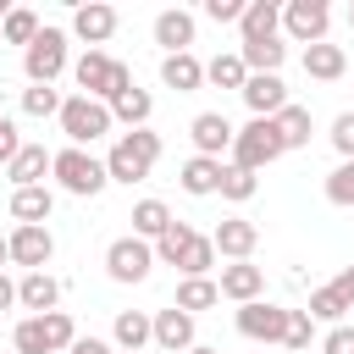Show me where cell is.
<instances>
[{
  "label": "cell",
  "mask_w": 354,
  "mask_h": 354,
  "mask_svg": "<svg viewBox=\"0 0 354 354\" xmlns=\"http://www.w3.org/2000/svg\"><path fill=\"white\" fill-rule=\"evenodd\" d=\"M138 354H144V348H138Z\"/></svg>",
  "instance_id": "52"
},
{
  "label": "cell",
  "mask_w": 354,
  "mask_h": 354,
  "mask_svg": "<svg viewBox=\"0 0 354 354\" xmlns=\"http://www.w3.org/2000/svg\"><path fill=\"white\" fill-rule=\"evenodd\" d=\"M111 105H100V100H88V94H72L66 105H61V133L72 138V149H88L94 138H105L111 133Z\"/></svg>",
  "instance_id": "6"
},
{
  "label": "cell",
  "mask_w": 354,
  "mask_h": 354,
  "mask_svg": "<svg viewBox=\"0 0 354 354\" xmlns=\"http://www.w3.org/2000/svg\"><path fill=\"white\" fill-rule=\"evenodd\" d=\"M243 6L249 0H205V17L210 22H243Z\"/></svg>",
  "instance_id": "42"
},
{
  "label": "cell",
  "mask_w": 354,
  "mask_h": 354,
  "mask_svg": "<svg viewBox=\"0 0 354 354\" xmlns=\"http://www.w3.org/2000/svg\"><path fill=\"white\" fill-rule=\"evenodd\" d=\"M149 111H155V100H149L144 88H127L122 100H111V116H116L127 133H133V127H144V122H149Z\"/></svg>",
  "instance_id": "31"
},
{
  "label": "cell",
  "mask_w": 354,
  "mask_h": 354,
  "mask_svg": "<svg viewBox=\"0 0 354 354\" xmlns=\"http://www.w3.org/2000/svg\"><path fill=\"white\" fill-rule=\"evenodd\" d=\"M332 144H337L343 160H354V111H343V116L332 122Z\"/></svg>",
  "instance_id": "41"
},
{
  "label": "cell",
  "mask_w": 354,
  "mask_h": 354,
  "mask_svg": "<svg viewBox=\"0 0 354 354\" xmlns=\"http://www.w3.org/2000/svg\"><path fill=\"white\" fill-rule=\"evenodd\" d=\"M72 77H77V88H83L88 100H100V105H111V100H122L127 88H138L133 72H127L116 55H105V50H83L77 66H72Z\"/></svg>",
  "instance_id": "2"
},
{
  "label": "cell",
  "mask_w": 354,
  "mask_h": 354,
  "mask_svg": "<svg viewBox=\"0 0 354 354\" xmlns=\"http://www.w3.org/2000/svg\"><path fill=\"white\" fill-rule=\"evenodd\" d=\"M171 221H177V216L166 210V199H138V205H133V238H144V243L160 238Z\"/></svg>",
  "instance_id": "27"
},
{
  "label": "cell",
  "mask_w": 354,
  "mask_h": 354,
  "mask_svg": "<svg viewBox=\"0 0 354 354\" xmlns=\"http://www.w3.org/2000/svg\"><path fill=\"white\" fill-rule=\"evenodd\" d=\"M304 72H310V77H321V83H337V77L348 72L343 44H310V50H304Z\"/></svg>",
  "instance_id": "26"
},
{
  "label": "cell",
  "mask_w": 354,
  "mask_h": 354,
  "mask_svg": "<svg viewBox=\"0 0 354 354\" xmlns=\"http://www.w3.org/2000/svg\"><path fill=\"white\" fill-rule=\"evenodd\" d=\"M210 266H216V243H210L205 232H194L188 249L177 254V271H183V277H210Z\"/></svg>",
  "instance_id": "33"
},
{
  "label": "cell",
  "mask_w": 354,
  "mask_h": 354,
  "mask_svg": "<svg viewBox=\"0 0 354 354\" xmlns=\"http://www.w3.org/2000/svg\"><path fill=\"white\" fill-rule=\"evenodd\" d=\"M6 260H11V243H6V238H0V266H6Z\"/></svg>",
  "instance_id": "48"
},
{
  "label": "cell",
  "mask_w": 354,
  "mask_h": 354,
  "mask_svg": "<svg viewBox=\"0 0 354 354\" xmlns=\"http://www.w3.org/2000/svg\"><path fill=\"white\" fill-rule=\"evenodd\" d=\"M17 155H22V138H17V122H6V116H0V160L11 166Z\"/></svg>",
  "instance_id": "43"
},
{
  "label": "cell",
  "mask_w": 354,
  "mask_h": 354,
  "mask_svg": "<svg viewBox=\"0 0 354 354\" xmlns=\"http://www.w3.org/2000/svg\"><path fill=\"white\" fill-rule=\"evenodd\" d=\"M277 28H282V6H277V0H249V6H243V22H238L243 44L277 39Z\"/></svg>",
  "instance_id": "18"
},
{
  "label": "cell",
  "mask_w": 354,
  "mask_h": 354,
  "mask_svg": "<svg viewBox=\"0 0 354 354\" xmlns=\"http://www.w3.org/2000/svg\"><path fill=\"white\" fill-rule=\"evenodd\" d=\"M221 166H227V160H210V155H188V160H183V171H177L183 194H194V199H205V194H221Z\"/></svg>",
  "instance_id": "17"
},
{
  "label": "cell",
  "mask_w": 354,
  "mask_h": 354,
  "mask_svg": "<svg viewBox=\"0 0 354 354\" xmlns=\"http://www.w3.org/2000/svg\"><path fill=\"white\" fill-rule=\"evenodd\" d=\"M271 122H277V133H282V144H288V149H304V144H310V133H315V122H310V111H304V105H288V111H282V116H271Z\"/></svg>",
  "instance_id": "32"
},
{
  "label": "cell",
  "mask_w": 354,
  "mask_h": 354,
  "mask_svg": "<svg viewBox=\"0 0 354 354\" xmlns=\"http://www.w3.org/2000/svg\"><path fill=\"white\" fill-rule=\"evenodd\" d=\"M337 288H343V299L354 304V266H343V271H337Z\"/></svg>",
  "instance_id": "47"
},
{
  "label": "cell",
  "mask_w": 354,
  "mask_h": 354,
  "mask_svg": "<svg viewBox=\"0 0 354 354\" xmlns=\"http://www.w3.org/2000/svg\"><path fill=\"white\" fill-rule=\"evenodd\" d=\"M155 343L166 348V354H188L194 348V315L188 310H155Z\"/></svg>",
  "instance_id": "16"
},
{
  "label": "cell",
  "mask_w": 354,
  "mask_h": 354,
  "mask_svg": "<svg viewBox=\"0 0 354 354\" xmlns=\"http://www.w3.org/2000/svg\"><path fill=\"white\" fill-rule=\"evenodd\" d=\"M326 199H332V205H354V160H343V166L326 177Z\"/></svg>",
  "instance_id": "39"
},
{
  "label": "cell",
  "mask_w": 354,
  "mask_h": 354,
  "mask_svg": "<svg viewBox=\"0 0 354 354\" xmlns=\"http://www.w3.org/2000/svg\"><path fill=\"white\" fill-rule=\"evenodd\" d=\"M61 94H55V83H33V88H22V116H61Z\"/></svg>",
  "instance_id": "36"
},
{
  "label": "cell",
  "mask_w": 354,
  "mask_h": 354,
  "mask_svg": "<svg viewBox=\"0 0 354 354\" xmlns=\"http://www.w3.org/2000/svg\"><path fill=\"white\" fill-rule=\"evenodd\" d=\"M11 304H17V282L0 271V310H11Z\"/></svg>",
  "instance_id": "46"
},
{
  "label": "cell",
  "mask_w": 354,
  "mask_h": 354,
  "mask_svg": "<svg viewBox=\"0 0 354 354\" xmlns=\"http://www.w3.org/2000/svg\"><path fill=\"white\" fill-rule=\"evenodd\" d=\"M6 243H11V260H17V266H28V271H44V266H50V254H55L50 227H17Z\"/></svg>",
  "instance_id": "13"
},
{
  "label": "cell",
  "mask_w": 354,
  "mask_h": 354,
  "mask_svg": "<svg viewBox=\"0 0 354 354\" xmlns=\"http://www.w3.org/2000/svg\"><path fill=\"white\" fill-rule=\"evenodd\" d=\"M243 105H249L254 116H282L293 100H288V83H282L277 72H249V83H243Z\"/></svg>",
  "instance_id": "11"
},
{
  "label": "cell",
  "mask_w": 354,
  "mask_h": 354,
  "mask_svg": "<svg viewBox=\"0 0 354 354\" xmlns=\"http://www.w3.org/2000/svg\"><path fill=\"white\" fill-rule=\"evenodd\" d=\"M188 354H216V348H199V343H194V348H188Z\"/></svg>",
  "instance_id": "50"
},
{
  "label": "cell",
  "mask_w": 354,
  "mask_h": 354,
  "mask_svg": "<svg viewBox=\"0 0 354 354\" xmlns=\"http://www.w3.org/2000/svg\"><path fill=\"white\" fill-rule=\"evenodd\" d=\"M22 72H28V83H55V77L66 72V33H61V28H44V33L22 50Z\"/></svg>",
  "instance_id": "8"
},
{
  "label": "cell",
  "mask_w": 354,
  "mask_h": 354,
  "mask_svg": "<svg viewBox=\"0 0 354 354\" xmlns=\"http://www.w3.org/2000/svg\"><path fill=\"white\" fill-rule=\"evenodd\" d=\"M310 337H315V321H310V310H293V315H288V337H282V343L299 354V348H310Z\"/></svg>",
  "instance_id": "40"
},
{
  "label": "cell",
  "mask_w": 354,
  "mask_h": 354,
  "mask_svg": "<svg viewBox=\"0 0 354 354\" xmlns=\"http://www.w3.org/2000/svg\"><path fill=\"white\" fill-rule=\"evenodd\" d=\"M288 315H293V310L254 299V304H238V310H232V326H238L249 343H282V337H288Z\"/></svg>",
  "instance_id": "9"
},
{
  "label": "cell",
  "mask_w": 354,
  "mask_h": 354,
  "mask_svg": "<svg viewBox=\"0 0 354 354\" xmlns=\"http://www.w3.org/2000/svg\"><path fill=\"white\" fill-rule=\"evenodd\" d=\"M238 55H243V66H249V72H277V66H282V55H288V44H282V39H260V44H243Z\"/></svg>",
  "instance_id": "35"
},
{
  "label": "cell",
  "mask_w": 354,
  "mask_h": 354,
  "mask_svg": "<svg viewBox=\"0 0 354 354\" xmlns=\"http://www.w3.org/2000/svg\"><path fill=\"white\" fill-rule=\"evenodd\" d=\"M50 210H55V194H50L44 183H39V188H11V216H17V227H44Z\"/></svg>",
  "instance_id": "21"
},
{
  "label": "cell",
  "mask_w": 354,
  "mask_h": 354,
  "mask_svg": "<svg viewBox=\"0 0 354 354\" xmlns=\"http://www.w3.org/2000/svg\"><path fill=\"white\" fill-rule=\"evenodd\" d=\"M149 266H155V249L144 243V238H116L111 249H105V271H111V282H144L149 277Z\"/></svg>",
  "instance_id": "10"
},
{
  "label": "cell",
  "mask_w": 354,
  "mask_h": 354,
  "mask_svg": "<svg viewBox=\"0 0 354 354\" xmlns=\"http://www.w3.org/2000/svg\"><path fill=\"white\" fill-rule=\"evenodd\" d=\"M55 183L66 188V194H77V199H94V194H105V183H111V171H105V160H94L88 149H55Z\"/></svg>",
  "instance_id": "5"
},
{
  "label": "cell",
  "mask_w": 354,
  "mask_h": 354,
  "mask_svg": "<svg viewBox=\"0 0 354 354\" xmlns=\"http://www.w3.org/2000/svg\"><path fill=\"white\" fill-rule=\"evenodd\" d=\"M66 354H116V348H111L105 337H77V343H72Z\"/></svg>",
  "instance_id": "45"
},
{
  "label": "cell",
  "mask_w": 354,
  "mask_h": 354,
  "mask_svg": "<svg viewBox=\"0 0 354 354\" xmlns=\"http://www.w3.org/2000/svg\"><path fill=\"white\" fill-rule=\"evenodd\" d=\"M155 160H160V133H149V127H133V133H122L116 144H111V155H105V171H111V183H144L149 171H155Z\"/></svg>",
  "instance_id": "1"
},
{
  "label": "cell",
  "mask_w": 354,
  "mask_h": 354,
  "mask_svg": "<svg viewBox=\"0 0 354 354\" xmlns=\"http://www.w3.org/2000/svg\"><path fill=\"white\" fill-rule=\"evenodd\" d=\"M277 155H288L277 122H271V116H249V127H238V138H232V166L260 171V166H271Z\"/></svg>",
  "instance_id": "4"
},
{
  "label": "cell",
  "mask_w": 354,
  "mask_h": 354,
  "mask_svg": "<svg viewBox=\"0 0 354 354\" xmlns=\"http://www.w3.org/2000/svg\"><path fill=\"white\" fill-rule=\"evenodd\" d=\"M160 83H166V88H177V94H194V88L205 83V61H199L194 50L166 55V61H160Z\"/></svg>",
  "instance_id": "24"
},
{
  "label": "cell",
  "mask_w": 354,
  "mask_h": 354,
  "mask_svg": "<svg viewBox=\"0 0 354 354\" xmlns=\"http://www.w3.org/2000/svg\"><path fill=\"white\" fill-rule=\"evenodd\" d=\"M348 28H354V6H348Z\"/></svg>",
  "instance_id": "51"
},
{
  "label": "cell",
  "mask_w": 354,
  "mask_h": 354,
  "mask_svg": "<svg viewBox=\"0 0 354 354\" xmlns=\"http://www.w3.org/2000/svg\"><path fill=\"white\" fill-rule=\"evenodd\" d=\"M321 348H326V354H354V326H332Z\"/></svg>",
  "instance_id": "44"
},
{
  "label": "cell",
  "mask_w": 354,
  "mask_h": 354,
  "mask_svg": "<svg viewBox=\"0 0 354 354\" xmlns=\"http://www.w3.org/2000/svg\"><path fill=\"white\" fill-rule=\"evenodd\" d=\"M11 343H17V354H61V348L77 343V326H72L66 310H50V315H28V321H17Z\"/></svg>",
  "instance_id": "3"
},
{
  "label": "cell",
  "mask_w": 354,
  "mask_h": 354,
  "mask_svg": "<svg viewBox=\"0 0 354 354\" xmlns=\"http://www.w3.org/2000/svg\"><path fill=\"white\" fill-rule=\"evenodd\" d=\"M326 28H332V6L326 0H288L282 6V33L293 44H326Z\"/></svg>",
  "instance_id": "7"
},
{
  "label": "cell",
  "mask_w": 354,
  "mask_h": 354,
  "mask_svg": "<svg viewBox=\"0 0 354 354\" xmlns=\"http://www.w3.org/2000/svg\"><path fill=\"white\" fill-rule=\"evenodd\" d=\"M354 304L343 299V288L337 282H326V288H310V321H332V326H343V315H348Z\"/></svg>",
  "instance_id": "30"
},
{
  "label": "cell",
  "mask_w": 354,
  "mask_h": 354,
  "mask_svg": "<svg viewBox=\"0 0 354 354\" xmlns=\"http://www.w3.org/2000/svg\"><path fill=\"white\" fill-rule=\"evenodd\" d=\"M254 188H260V183H254V171H243V166H232V160L221 166V199L243 205V199H254Z\"/></svg>",
  "instance_id": "37"
},
{
  "label": "cell",
  "mask_w": 354,
  "mask_h": 354,
  "mask_svg": "<svg viewBox=\"0 0 354 354\" xmlns=\"http://www.w3.org/2000/svg\"><path fill=\"white\" fill-rule=\"evenodd\" d=\"M188 138H194V149H199V155L221 160V155L232 149V138H238V133H232V122H227L221 111H199V116L188 122Z\"/></svg>",
  "instance_id": "12"
},
{
  "label": "cell",
  "mask_w": 354,
  "mask_h": 354,
  "mask_svg": "<svg viewBox=\"0 0 354 354\" xmlns=\"http://www.w3.org/2000/svg\"><path fill=\"white\" fill-rule=\"evenodd\" d=\"M221 299H232V304H254L260 293H266V271L260 266H249V260H232V266H221Z\"/></svg>",
  "instance_id": "14"
},
{
  "label": "cell",
  "mask_w": 354,
  "mask_h": 354,
  "mask_svg": "<svg viewBox=\"0 0 354 354\" xmlns=\"http://www.w3.org/2000/svg\"><path fill=\"white\" fill-rule=\"evenodd\" d=\"M39 33H44V28H39V17H33L28 6H11V17L0 22V39H6V44H22V50H28Z\"/></svg>",
  "instance_id": "34"
},
{
  "label": "cell",
  "mask_w": 354,
  "mask_h": 354,
  "mask_svg": "<svg viewBox=\"0 0 354 354\" xmlns=\"http://www.w3.org/2000/svg\"><path fill=\"white\" fill-rule=\"evenodd\" d=\"M111 337H116V348H122V354H138L144 343H155V315H144V310H116Z\"/></svg>",
  "instance_id": "23"
},
{
  "label": "cell",
  "mask_w": 354,
  "mask_h": 354,
  "mask_svg": "<svg viewBox=\"0 0 354 354\" xmlns=\"http://www.w3.org/2000/svg\"><path fill=\"white\" fill-rule=\"evenodd\" d=\"M188 238H194V227H188V221H171V227L155 238V260H160V266H177V254L188 249Z\"/></svg>",
  "instance_id": "38"
},
{
  "label": "cell",
  "mask_w": 354,
  "mask_h": 354,
  "mask_svg": "<svg viewBox=\"0 0 354 354\" xmlns=\"http://www.w3.org/2000/svg\"><path fill=\"white\" fill-rule=\"evenodd\" d=\"M6 17H11V6H6V0H0V22H6Z\"/></svg>",
  "instance_id": "49"
},
{
  "label": "cell",
  "mask_w": 354,
  "mask_h": 354,
  "mask_svg": "<svg viewBox=\"0 0 354 354\" xmlns=\"http://www.w3.org/2000/svg\"><path fill=\"white\" fill-rule=\"evenodd\" d=\"M205 83H216V88H238V94H243V83H249V66H243V55H238V50H227V55L205 61Z\"/></svg>",
  "instance_id": "29"
},
{
  "label": "cell",
  "mask_w": 354,
  "mask_h": 354,
  "mask_svg": "<svg viewBox=\"0 0 354 354\" xmlns=\"http://www.w3.org/2000/svg\"><path fill=\"white\" fill-rule=\"evenodd\" d=\"M177 310H188V315H199V310H210V304H221V288L210 282V277H183L177 282V299H171Z\"/></svg>",
  "instance_id": "28"
},
{
  "label": "cell",
  "mask_w": 354,
  "mask_h": 354,
  "mask_svg": "<svg viewBox=\"0 0 354 354\" xmlns=\"http://www.w3.org/2000/svg\"><path fill=\"white\" fill-rule=\"evenodd\" d=\"M210 243H216V254H227V260H249L254 243H260V227L243 221V216H227V221L210 232Z\"/></svg>",
  "instance_id": "15"
},
{
  "label": "cell",
  "mask_w": 354,
  "mask_h": 354,
  "mask_svg": "<svg viewBox=\"0 0 354 354\" xmlns=\"http://www.w3.org/2000/svg\"><path fill=\"white\" fill-rule=\"evenodd\" d=\"M50 166H55V155H50L44 144H22V155L6 166V177H11V188H39Z\"/></svg>",
  "instance_id": "20"
},
{
  "label": "cell",
  "mask_w": 354,
  "mask_h": 354,
  "mask_svg": "<svg viewBox=\"0 0 354 354\" xmlns=\"http://www.w3.org/2000/svg\"><path fill=\"white\" fill-rule=\"evenodd\" d=\"M17 304H28L33 315H50V310L61 304V282H55L50 271H28V277L17 282Z\"/></svg>",
  "instance_id": "22"
},
{
  "label": "cell",
  "mask_w": 354,
  "mask_h": 354,
  "mask_svg": "<svg viewBox=\"0 0 354 354\" xmlns=\"http://www.w3.org/2000/svg\"><path fill=\"white\" fill-rule=\"evenodd\" d=\"M72 33H77L88 50H100V44L116 33V11H111V6H100V0H94V6H77V17H72Z\"/></svg>",
  "instance_id": "19"
},
{
  "label": "cell",
  "mask_w": 354,
  "mask_h": 354,
  "mask_svg": "<svg viewBox=\"0 0 354 354\" xmlns=\"http://www.w3.org/2000/svg\"><path fill=\"white\" fill-rule=\"evenodd\" d=\"M155 44H160L166 55H183V50L194 44V17H188V11H160V17H155Z\"/></svg>",
  "instance_id": "25"
}]
</instances>
